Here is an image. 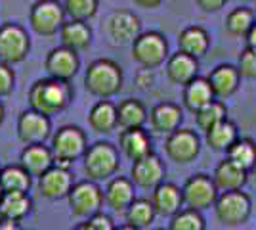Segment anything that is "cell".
Masks as SVG:
<instances>
[{
    "label": "cell",
    "mask_w": 256,
    "mask_h": 230,
    "mask_svg": "<svg viewBox=\"0 0 256 230\" xmlns=\"http://www.w3.org/2000/svg\"><path fill=\"white\" fill-rule=\"evenodd\" d=\"M182 100H184V106L192 111V113H197V111L203 110L204 106H208L210 102H214L216 96H214L208 79L197 77V79H193L190 85L184 87Z\"/></svg>",
    "instance_id": "cell-26"
},
{
    "label": "cell",
    "mask_w": 256,
    "mask_h": 230,
    "mask_svg": "<svg viewBox=\"0 0 256 230\" xmlns=\"http://www.w3.org/2000/svg\"><path fill=\"white\" fill-rule=\"evenodd\" d=\"M2 123H4V106L0 102V127H2Z\"/></svg>",
    "instance_id": "cell-50"
},
{
    "label": "cell",
    "mask_w": 256,
    "mask_h": 230,
    "mask_svg": "<svg viewBox=\"0 0 256 230\" xmlns=\"http://www.w3.org/2000/svg\"><path fill=\"white\" fill-rule=\"evenodd\" d=\"M100 0H65L64 8L65 14L73 22H84L88 23L98 14Z\"/></svg>",
    "instance_id": "cell-38"
},
{
    "label": "cell",
    "mask_w": 256,
    "mask_h": 230,
    "mask_svg": "<svg viewBox=\"0 0 256 230\" xmlns=\"http://www.w3.org/2000/svg\"><path fill=\"white\" fill-rule=\"evenodd\" d=\"M182 194H184V207L203 213L204 209L214 207L216 199L220 196V190L216 188L210 175L197 173L184 182Z\"/></svg>",
    "instance_id": "cell-9"
},
{
    "label": "cell",
    "mask_w": 256,
    "mask_h": 230,
    "mask_svg": "<svg viewBox=\"0 0 256 230\" xmlns=\"http://www.w3.org/2000/svg\"><path fill=\"white\" fill-rule=\"evenodd\" d=\"M84 88L100 100L113 98L122 90V69L113 60H96L86 69Z\"/></svg>",
    "instance_id": "cell-2"
},
{
    "label": "cell",
    "mask_w": 256,
    "mask_h": 230,
    "mask_svg": "<svg viewBox=\"0 0 256 230\" xmlns=\"http://www.w3.org/2000/svg\"><path fill=\"white\" fill-rule=\"evenodd\" d=\"M31 50V39L27 29L16 22L0 25V62L2 64H22Z\"/></svg>",
    "instance_id": "cell-7"
},
{
    "label": "cell",
    "mask_w": 256,
    "mask_h": 230,
    "mask_svg": "<svg viewBox=\"0 0 256 230\" xmlns=\"http://www.w3.org/2000/svg\"><path fill=\"white\" fill-rule=\"evenodd\" d=\"M246 41V48H250V50H256V22L252 25V29L248 31V35L245 37Z\"/></svg>",
    "instance_id": "cell-45"
},
{
    "label": "cell",
    "mask_w": 256,
    "mask_h": 230,
    "mask_svg": "<svg viewBox=\"0 0 256 230\" xmlns=\"http://www.w3.org/2000/svg\"><path fill=\"white\" fill-rule=\"evenodd\" d=\"M166 77L174 85L186 87L193 79L199 77V62L178 50L176 54L168 56V60H166Z\"/></svg>",
    "instance_id": "cell-23"
},
{
    "label": "cell",
    "mask_w": 256,
    "mask_h": 230,
    "mask_svg": "<svg viewBox=\"0 0 256 230\" xmlns=\"http://www.w3.org/2000/svg\"><path fill=\"white\" fill-rule=\"evenodd\" d=\"M239 138V131L234 121L226 119L206 132V144L214 152H228Z\"/></svg>",
    "instance_id": "cell-31"
},
{
    "label": "cell",
    "mask_w": 256,
    "mask_h": 230,
    "mask_svg": "<svg viewBox=\"0 0 256 230\" xmlns=\"http://www.w3.org/2000/svg\"><path fill=\"white\" fill-rule=\"evenodd\" d=\"M153 81H155V75H153V71H151V69H142V71L136 73V85H138L142 90L151 88Z\"/></svg>",
    "instance_id": "cell-42"
},
{
    "label": "cell",
    "mask_w": 256,
    "mask_h": 230,
    "mask_svg": "<svg viewBox=\"0 0 256 230\" xmlns=\"http://www.w3.org/2000/svg\"><path fill=\"white\" fill-rule=\"evenodd\" d=\"M210 46V37L201 25H190L186 27L178 37V50L184 54L192 56L195 60H199L201 56L206 54Z\"/></svg>",
    "instance_id": "cell-27"
},
{
    "label": "cell",
    "mask_w": 256,
    "mask_h": 230,
    "mask_svg": "<svg viewBox=\"0 0 256 230\" xmlns=\"http://www.w3.org/2000/svg\"><path fill=\"white\" fill-rule=\"evenodd\" d=\"M73 186H75L73 173L67 169H60L56 165L38 178V192H40V196L50 199V201H58V199L67 197Z\"/></svg>",
    "instance_id": "cell-16"
},
{
    "label": "cell",
    "mask_w": 256,
    "mask_h": 230,
    "mask_svg": "<svg viewBox=\"0 0 256 230\" xmlns=\"http://www.w3.org/2000/svg\"><path fill=\"white\" fill-rule=\"evenodd\" d=\"M197 6L201 8L203 12H220L228 4V0H195Z\"/></svg>",
    "instance_id": "cell-43"
},
{
    "label": "cell",
    "mask_w": 256,
    "mask_h": 230,
    "mask_svg": "<svg viewBox=\"0 0 256 230\" xmlns=\"http://www.w3.org/2000/svg\"><path fill=\"white\" fill-rule=\"evenodd\" d=\"M0 211L6 220L22 222L32 211V197L29 192H4L0 201Z\"/></svg>",
    "instance_id": "cell-28"
},
{
    "label": "cell",
    "mask_w": 256,
    "mask_h": 230,
    "mask_svg": "<svg viewBox=\"0 0 256 230\" xmlns=\"http://www.w3.org/2000/svg\"><path fill=\"white\" fill-rule=\"evenodd\" d=\"M2 220H6V219H4V217H2V211H0V222H2Z\"/></svg>",
    "instance_id": "cell-52"
},
{
    "label": "cell",
    "mask_w": 256,
    "mask_h": 230,
    "mask_svg": "<svg viewBox=\"0 0 256 230\" xmlns=\"http://www.w3.org/2000/svg\"><path fill=\"white\" fill-rule=\"evenodd\" d=\"M206 79H208V83L212 87L216 100H222V102L226 98H230V96H234L235 92H237V88H239V85H241V73L232 64L216 66L208 73Z\"/></svg>",
    "instance_id": "cell-22"
},
{
    "label": "cell",
    "mask_w": 256,
    "mask_h": 230,
    "mask_svg": "<svg viewBox=\"0 0 256 230\" xmlns=\"http://www.w3.org/2000/svg\"><path fill=\"white\" fill-rule=\"evenodd\" d=\"M256 22V14L246 6H239L228 14L226 18V31L232 37H246Z\"/></svg>",
    "instance_id": "cell-34"
},
{
    "label": "cell",
    "mask_w": 256,
    "mask_h": 230,
    "mask_svg": "<svg viewBox=\"0 0 256 230\" xmlns=\"http://www.w3.org/2000/svg\"><path fill=\"white\" fill-rule=\"evenodd\" d=\"M118 150L132 163L153 153V140L150 132L142 129H124L118 134Z\"/></svg>",
    "instance_id": "cell-18"
},
{
    "label": "cell",
    "mask_w": 256,
    "mask_h": 230,
    "mask_svg": "<svg viewBox=\"0 0 256 230\" xmlns=\"http://www.w3.org/2000/svg\"><path fill=\"white\" fill-rule=\"evenodd\" d=\"M117 119L118 127L124 129H142L146 125V121L150 119L148 108L144 106V102L136 98L122 100L117 106Z\"/></svg>",
    "instance_id": "cell-30"
},
{
    "label": "cell",
    "mask_w": 256,
    "mask_h": 230,
    "mask_svg": "<svg viewBox=\"0 0 256 230\" xmlns=\"http://www.w3.org/2000/svg\"><path fill=\"white\" fill-rule=\"evenodd\" d=\"M132 60L144 69H157L168 60V43L159 31H146L132 44Z\"/></svg>",
    "instance_id": "cell-6"
},
{
    "label": "cell",
    "mask_w": 256,
    "mask_h": 230,
    "mask_svg": "<svg viewBox=\"0 0 256 230\" xmlns=\"http://www.w3.org/2000/svg\"><path fill=\"white\" fill-rule=\"evenodd\" d=\"M104 199H106V205L111 211L126 213V209L136 199V186L130 180V176H113L107 182L106 190H104Z\"/></svg>",
    "instance_id": "cell-17"
},
{
    "label": "cell",
    "mask_w": 256,
    "mask_h": 230,
    "mask_svg": "<svg viewBox=\"0 0 256 230\" xmlns=\"http://www.w3.org/2000/svg\"><path fill=\"white\" fill-rule=\"evenodd\" d=\"M226 119H228V108L222 100H214L208 106H204L201 111L195 113V123L204 134Z\"/></svg>",
    "instance_id": "cell-36"
},
{
    "label": "cell",
    "mask_w": 256,
    "mask_h": 230,
    "mask_svg": "<svg viewBox=\"0 0 256 230\" xmlns=\"http://www.w3.org/2000/svg\"><path fill=\"white\" fill-rule=\"evenodd\" d=\"M0 230H22V228H20V222H14V220H2V222H0Z\"/></svg>",
    "instance_id": "cell-46"
},
{
    "label": "cell",
    "mask_w": 256,
    "mask_h": 230,
    "mask_svg": "<svg viewBox=\"0 0 256 230\" xmlns=\"http://www.w3.org/2000/svg\"><path fill=\"white\" fill-rule=\"evenodd\" d=\"M0 173H2V165H0Z\"/></svg>",
    "instance_id": "cell-54"
},
{
    "label": "cell",
    "mask_w": 256,
    "mask_h": 230,
    "mask_svg": "<svg viewBox=\"0 0 256 230\" xmlns=\"http://www.w3.org/2000/svg\"><path fill=\"white\" fill-rule=\"evenodd\" d=\"M164 176H166V167L157 153H150L148 157L134 161L130 169V180L134 182V186L142 190L153 192L159 184L164 182Z\"/></svg>",
    "instance_id": "cell-13"
},
{
    "label": "cell",
    "mask_w": 256,
    "mask_h": 230,
    "mask_svg": "<svg viewBox=\"0 0 256 230\" xmlns=\"http://www.w3.org/2000/svg\"><path fill=\"white\" fill-rule=\"evenodd\" d=\"M239 73L245 79H256V50L245 48L239 56Z\"/></svg>",
    "instance_id": "cell-39"
},
{
    "label": "cell",
    "mask_w": 256,
    "mask_h": 230,
    "mask_svg": "<svg viewBox=\"0 0 256 230\" xmlns=\"http://www.w3.org/2000/svg\"><path fill=\"white\" fill-rule=\"evenodd\" d=\"M248 182L256 188V165H252V167L248 169Z\"/></svg>",
    "instance_id": "cell-47"
},
{
    "label": "cell",
    "mask_w": 256,
    "mask_h": 230,
    "mask_svg": "<svg viewBox=\"0 0 256 230\" xmlns=\"http://www.w3.org/2000/svg\"><path fill=\"white\" fill-rule=\"evenodd\" d=\"M226 157L248 173V169L256 165V142L252 138H237L226 152Z\"/></svg>",
    "instance_id": "cell-35"
},
{
    "label": "cell",
    "mask_w": 256,
    "mask_h": 230,
    "mask_svg": "<svg viewBox=\"0 0 256 230\" xmlns=\"http://www.w3.org/2000/svg\"><path fill=\"white\" fill-rule=\"evenodd\" d=\"M120 167V155L115 144L107 140H98L92 146H88L84 157H82V169L88 180L104 182L111 180L118 173Z\"/></svg>",
    "instance_id": "cell-3"
},
{
    "label": "cell",
    "mask_w": 256,
    "mask_h": 230,
    "mask_svg": "<svg viewBox=\"0 0 256 230\" xmlns=\"http://www.w3.org/2000/svg\"><path fill=\"white\" fill-rule=\"evenodd\" d=\"M151 203L155 207V213L159 217H174L184 209V194L182 188L174 182H162L153 190L151 194Z\"/></svg>",
    "instance_id": "cell-19"
},
{
    "label": "cell",
    "mask_w": 256,
    "mask_h": 230,
    "mask_svg": "<svg viewBox=\"0 0 256 230\" xmlns=\"http://www.w3.org/2000/svg\"><path fill=\"white\" fill-rule=\"evenodd\" d=\"M134 4L140 8H146V10H155L162 4V0H134Z\"/></svg>",
    "instance_id": "cell-44"
},
{
    "label": "cell",
    "mask_w": 256,
    "mask_h": 230,
    "mask_svg": "<svg viewBox=\"0 0 256 230\" xmlns=\"http://www.w3.org/2000/svg\"><path fill=\"white\" fill-rule=\"evenodd\" d=\"M88 125L98 134H111L118 127L117 106L111 100H100L88 113Z\"/></svg>",
    "instance_id": "cell-25"
},
{
    "label": "cell",
    "mask_w": 256,
    "mask_h": 230,
    "mask_svg": "<svg viewBox=\"0 0 256 230\" xmlns=\"http://www.w3.org/2000/svg\"><path fill=\"white\" fill-rule=\"evenodd\" d=\"M20 165L32 176V178H40V176L54 167V153L52 148L46 144H31L25 146L20 153Z\"/></svg>",
    "instance_id": "cell-20"
},
{
    "label": "cell",
    "mask_w": 256,
    "mask_h": 230,
    "mask_svg": "<svg viewBox=\"0 0 256 230\" xmlns=\"http://www.w3.org/2000/svg\"><path fill=\"white\" fill-rule=\"evenodd\" d=\"M65 8L58 0H36L29 12L31 29L40 37H54L65 25Z\"/></svg>",
    "instance_id": "cell-8"
},
{
    "label": "cell",
    "mask_w": 256,
    "mask_h": 230,
    "mask_svg": "<svg viewBox=\"0 0 256 230\" xmlns=\"http://www.w3.org/2000/svg\"><path fill=\"white\" fill-rule=\"evenodd\" d=\"M2 196H4V190H2V186H0V201H2Z\"/></svg>",
    "instance_id": "cell-51"
},
{
    "label": "cell",
    "mask_w": 256,
    "mask_h": 230,
    "mask_svg": "<svg viewBox=\"0 0 256 230\" xmlns=\"http://www.w3.org/2000/svg\"><path fill=\"white\" fill-rule=\"evenodd\" d=\"M142 31V20L130 10H115L107 20V35L117 46H132Z\"/></svg>",
    "instance_id": "cell-12"
},
{
    "label": "cell",
    "mask_w": 256,
    "mask_h": 230,
    "mask_svg": "<svg viewBox=\"0 0 256 230\" xmlns=\"http://www.w3.org/2000/svg\"><path fill=\"white\" fill-rule=\"evenodd\" d=\"M73 100V87L67 81H58L44 77L34 81L29 88V106L31 110L42 115H58L69 108Z\"/></svg>",
    "instance_id": "cell-1"
},
{
    "label": "cell",
    "mask_w": 256,
    "mask_h": 230,
    "mask_svg": "<svg viewBox=\"0 0 256 230\" xmlns=\"http://www.w3.org/2000/svg\"><path fill=\"white\" fill-rule=\"evenodd\" d=\"M153 230H168V228H153Z\"/></svg>",
    "instance_id": "cell-53"
},
{
    "label": "cell",
    "mask_w": 256,
    "mask_h": 230,
    "mask_svg": "<svg viewBox=\"0 0 256 230\" xmlns=\"http://www.w3.org/2000/svg\"><path fill=\"white\" fill-rule=\"evenodd\" d=\"M44 67L48 71V77L69 83L80 69V58L73 50H69L65 46H58L48 52Z\"/></svg>",
    "instance_id": "cell-15"
},
{
    "label": "cell",
    "mask_w": 256,
    "mask_h": 230,
    "mask_svg": "<svg viewBox=\"0 0 256 230\" xmlns=\"http://www.w3.org/2000/svg\"><path fill=\"white\" fill-rule=\"evenodd\" d=\"M164 152L176 165H188L195 161L201 152V138L192 129H178L166 136Z\"/></svg>",
    "instance_id": "cell-11"
},
{
    "label": "cell",
    "mask_w": 256,
    "mask_h": 230,
    "mask_svg": "<svg viewBox=\"0 0 256 230\" xmlns=\"http://www.w3.org/2000/svg\"><path fill=\"white\" fill-rule=\"evenodd\" d=\"M52 136V121L48 115H42L34 110L22 111L18 119V138L25 146L44 144Z\"/></svg>",
    "instance_id": "cell-14"
},
{
    "label": "cell",
    "mask_w": 256,
    "mask_h": 230,
    "mask_svg": "<svg viewBox=\"0 0 256 230\" xmlns=\"http://www.w3.org/2000/svg\"><path fill=\"white\" fill-rule=\"evenodd\" d=\"M184 121V111L174 102H160L150 111V125L157 134H172Z\"/></svg>",
    "instance_id": "cell-21"
},
{
    "label": "cell",
    "mask_w": 256,
    "mask_h": 230,
    "mask_svg": "<svg viewBox=\"0 0 256 230\" xmlns=\"http://www.w3.org/2000/svg\"><path fill=\"white\" fill-rule=\"evenodd\" d=\"M62 46L73 50V52H84L92 44V29L84 22H65V25L60 31Z\"/></svg>",
    "instance_id": "cell-29"
},
{
    "label": "cell",
    "mask_w": 256,
    "mask_h": 230,
    "mask_svg": "<svg viewBox=\"0 0 256 230\" xmlns=\"http://www.w3.org/2000/svg\"><path fill=\"white\" fill-rule=\"evenodd\" d=\"M52 153L56 159L75 163L84 157L88 150V138L84 131L76 125H64L52 134Z\"/></svg>",
    "instance_id": "cell-10"
},
{
    "label": "cell",
    "mask_w": 256,
    "mask_h": 230,
    "mask_svg": "<svg viewBox=\"0 0 256 230\" xmlns=\"http://www.w3.org/2000/svg\"><path fill=\"white\" fill-rule=\"evenodd\" d=\"M14 87H16V73H14V69L8 64L0 62V98L10 96Z\"/></svg>",
    "instance_id": "cell-40"
},
{
    "label": "cell",
    "mask_w": 256,
    "mask_h": 230,
    "mask_svg": "<svg viewBox=\"0 0 256 230\" xmlns=\"http://www.w3.org/2000/svg\"><path fill=\"white\" fill-rule=\"evenodd\" d=\"M0 186L4 192H29L32 186V176L22 165H6L0 173Z\"/></svg>",
    "instance_id": "cell-33"
},
{
    "label": "cell",
    "mask_w": 256,
    "mask_h": 230,
    "mask_svg": "<svg viewBox=\"0 0 256 230\" xmlns=\"http://www.w3.org/2000/svg\"><path fill=\"white\" fill-rule=\"evenodd\" d=\"M88 222L92 224V228L94 230H117V222H115V219H113L111 215L104 213V211H100V213H96L94 217H90Z\"/></svg>",
    "instance_id": "cell-41"
},
{
    "label": "cell",
    "mask_w": 256,
    "mask_h": 230,
    "mask_svg": "<svg viewBox=\"0 0 256 230\" xmlns=\"http://www.w3.org/2000/svg\"><path fill=\"white\" fill-rule=\"evenodd\" d=\"M168 230H206V220L201 211L184 207L170 219Z\"/></svg>",
    "instance_id": "cell-37"
},
{
    "label": "cell",
    "mask_w": 256,
    "mask_h": 230,
    "mask_svg": "<svg viewBox=\"0 0 256 230\" xmlns=\"http://www.w3.org/2000/svg\"><path fill=\"white\" fill-rule=\"evenodd\" d=\"M155 217H157L155 207H153L151 199H148V197H136L134 203L124 213L126 224H130V226H134V228L138 230L150 228L151 224H153V220H155Z\"/></svg>",
    "instance_id": "cell-32"
},
{
    "label": "cell",
    "mask_w": 256,
    "mask_h": 230,
    "mask_svg": "<svg viewBox=\"0 0 256 230\" xmlns=\"http://www.w3.org/2000/svg\"><path fill=\"white\" fill-rule=\"evenodd\" d=\"M212 180L216 188L220 190V194L222 192H234V190H243V186L248 182V173L226 157L224 161L216 165L212 173Z\"/></svg>",
    "instance_id": "cell-24"
},
{
    "label": "cell",
    "mask_w": 256,
    "mask_h": 230,
    "mask_svg": "<svg viewBox=\"0 0 256 230\" xmlns=\"http://www.w3.org/2000/svg\"><path fill=\"white\" fill-rule=\"evenodd\" d=\"M67 201H69L71 215L86 220L90 217H94L96 213H100L104 203H106L102 186L94 180H88V178L80 180V182H75L73 190L67 196Z\"/></svg>",
    "instance_id": "cell-5"
},
{
    "label": "cell",
    "mask_w": 256,
    "mask_h": 230,
    "mask_svg": "<svg viewBox=\"0 0 256 230\" xmlns=\"http://www.w3.org/2000/svg\"><path fill=\"white\" fill-rule=\"evenodd\" d=\"M214 215L216 220L224 226L235 228L245 224L252 215V199L243 190H234V192H222L216 203H214Z\"/></svg>",
    "instance_id": "cell-4"
},
{
    "label": "cell",
    "mask_w": 256,
    "mask_h": 230,
    "mask_svg": "<svg viewBox=\"0 0 256 230\" xmlns=\"http://www.w3.org/2000/svg\"><path fill=\"white\" fill-rule=\"evenodd\" d=\"M117 230H138V228H134L130 224H120V226H117Z\"/></svg>",
    "instance_id": "cell-49"
},
{
    "label": "cell",
    "mask_w": 256,
    "mask_h": 230,
    "mask_svg": "<svg viewBox=\"0 0 256 230\" xmlns=\"http://www.w3.org/2000/svg\"><path fill=\"white\" fill-rule=\"evenodd\" d=\"M73 230H94V228H92V224H90L88 220H84V222H78Z\"/></svg>",
    "instance_id": "cell-48"
}]
</instances>
